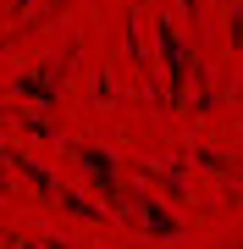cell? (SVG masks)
Returning <instances> with one entry per match:
<instances>
[{"label": "cell", "mask_w": 243, "mask_h": 249, "mask_svg": "<svg viewBox=\"0 0 243 249\" xmlns=\"http://www.w3.org/2000/svg\"><path fill=\"white\" fill-rule=\"evenodd\" d=\"M78 155H83V166H89V178L99 183V194H105V205H122V178H116V166H111V155L105 150H94V144H78Z\"/></svg>", "instance_id": "6da1fadb"}]
</instances>
